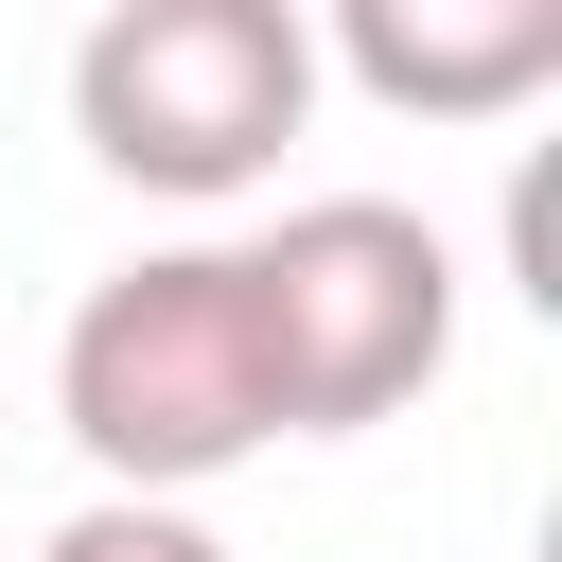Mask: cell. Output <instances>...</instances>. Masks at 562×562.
Instances as JSON below:
<instances>
[{"label": "cell", "mask_w": 562, "mask_h": 562, "mask_svg": "<svg viewBox=\"0 0 562 562\" xmlns=\"http://www.w3.org/2000/svg\"><path fill=\"white\" fill-rule=\"evenodd\" d=\"M53 422H70V457H88L105 492H140V509H193L211 474H246V457L281 439L263 334H246V263H228V246H140V263H105V281L70 299V334H53Z\"/></svg>", "instance_id": "obj_1"}, {"label": "cell", "mask_w": 562, "mask_h": 562, "mask_svg": "<svg viewBox=\"0 0 562 562\" xmlns=\"http://www.w3.org/2000/svg\"><path fill=\"white\" fill-rule=\"evenodd\" d=\"M246 263V334H263V404L281 439H351L386 404L439 386L457 351V246L404 211V193H299Z\"/></svg>", "instance_id": "obj_2"}, {"label": "cell", "mask_w": 562, "mask_h": 562, "mask_svg": "<svg viewBox=\"0 0 562 562\" xmlns=\"http://www.w3.org/2000/svg\"><path fill=\"white\" fill-rule=\"evenodd\" d=\"M316 105V35L281 0H105L70 35V140L123 176V193H246Z\"/></svg>", "instance_id": "obj_3"}, {"label": "cell", "mask_w": 562, "mask_h": 562, "mask_svg": "<svg viewBox=\"0 0 562 562\" xmlns=\"http://www.w3.org/2000/svg\"><path fill=\"white\" fill-rule=\"evenodd\" d=\"M334 53L404 123H492V105L562 88V0H351Z\"/></svg>", "instance_id": "obj_4"}, {"label": "cell", "mask_w": 562, "mask_h": 562, "mask_svg": "<svg viewBox=\"0 0 562 562\" xmlns=\"http://www.w3.org/2000/svg\"><path fill=\"white\" fill-rule=\"evenodd\" d=\"M35 562H228V544H211L193 509H140V492H88V509H70V527H53Z\"/></svg>", "instance_id": "obj_5"}]
</instances>
